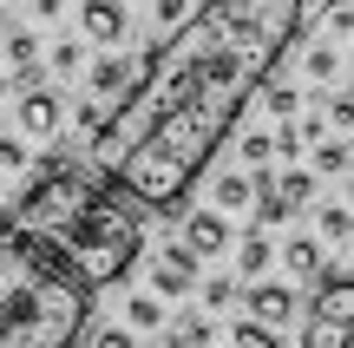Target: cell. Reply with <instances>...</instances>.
Listing matches in <instances>:
<instances>
[{"instance_id":"cell-1","label":"cell","mask_w":354,"mask_h":348,"mask_svg":"<svg viewBox=\"0 0 354 348\" xmlns=\"http://www.w3.org/2000/svg\"><path fill=\"white\" fill-rule=\"evenodd\" d=\"M308 0H203L197 20L165 33V73L131 86L86 158L105 165L151 217H177L190 184L210 171L243 105L276 79L282 53L302 33Z\"/></svg>"},{"instance_id":"cell-2","label":"cell","mask_w":354,"mask_h":348,"mask_svg":"<svg viewBox=\"0 0 354 348\" xmlns=\"http://www.w3.org/2000/svg\"><path fill=\"white\" fill-rule=\"evenodd\" d=\"M92 322V283L59 237L0 223V348H79Z\"/></svg>"},{"instance_id":"cell-3","label":"cell","mask_w":354,"mask_h":348,"mask_svg":"<svg viewBox=\"0 0 354 348\" xmlns=\"http://www.w3.org/2000/svg\"><path fill=\"white\" fill-rule=\"evenodd\" d=\"M59 244H66V257L86 270L92 289H112V283L131 276V263H138V250H145V204L118 178H105V191L59 230Z\"/></svg>"},{"instance_id":"cell-4","label":"cell","mask_w":354,"mask_h":348,"mask_svg":"<svg viewBox=\"0 0 354 348\" xmlns=\"http://www.w3.org/2000/svg\"><path fill=\"white\" fill-rule=\"evenodd\" d=\"M105 178H112V171L92 165V158H79V152H53V158H39V165H33V184H26L20 204H13V223L59 237L66 223H73L79 210H86L92 197L105 191Z\"/></svg>"},{"instance_id":"cell-5","label":"cell","mask_w":354,"mask_h":348,"mask_svg":"<svg viewBox=\"0 0 354 348\" xmlns=\"http://www.w3.org/2000/svg\"><path fill=\"white\" fill-rule=\"evenodd\" d=\"M302 348H354V276H322L315 283Z\"/></svg>"},{"instance_id":"cell-6","label":"cell","mask_w":354,"mask_h":348,"mask_svg":"<svg viewBox=\"0 0 354 348\" xmlns=\"http://www.w3.org/2000/svg\"><path fill=\"white\" fill-rule=\"evenodd\" d=\"M197 270H203V257L184 244V237L165 244V250L151 257V296H165V302H171V296H190V289H197Z\"/></svg>"},{"instance_id":"cell-7","label":"cell","mask_w":354,"mask_h":348,"mask_svg":"<svg viewBox=\"0 0 354 348\" xmlns=\"http://www.w3.org/2000/svg\"><path fill=\"white\" fill-rule=\"evenodd\" d=\"M79 33H86L99 53H118V46H125V33H131L125 0H79Z\"/></svg>"},{"instance_id":"cell-8","label":"cell","mask_w":354,"mask_h":348,"mask_svg":"<svg viewBox=\"0 0 354 348\" xmlns=\"http://www.w3.org/2000/svg\"><path fill=\"white\" fill-rule=\"evenodd\" d=\"M131 86H138V53H131V59H125V53H99V59L86 66V92L105 99V105H118Z\"/></svg>"},{"instance_id":"cell-9","label":"cell","mask_w":354,"mask_h":348,"mask_svg":"<svg viewBox=\"0 0 354 348\" xmlns=\"http://www.w3.org/2000/svg\"><path fill=\"white\" fill-rule=\"evenodd\" d=\"M66 125V99L53 86H26L20 92V138H59Z\"/></svg>"},{"instance_id":"cell-10","label":"cell","mask_w":354,"mask_h":348,"mask_svg":"<svg viewBox=\"0 0 354 348\" xmlns=\"http://www.w3.org/2000/svg\"><path fill=\"white\" fill-rule=\"evenodd\" d=\"M0 59H7V73H13V86H46V79H39V33L33 26H13L7 39H0Z\"/></svg>"},{"instance_id":"cell-11","label":"cell","mask_w":354,"mask_h":348,"mask_svg":"<svg viewBox=\"0 0 354 348\" xmlns=\"http://www.w3.org/2000/svg\"><path fill=\"white\" fill-rule=\"evenodd\" d=\"M184 244L197 250L203 263L223 257V250H230V217H223V210H190V217H184Z\"/></svg>"},{"instance_id":"cell-12","label":"cell","mask_w":354,"mask_h":348,"mask_svg":"<svg viewBox=\"0 0 354 348\" xmlns=\"http://www.w3.org/2000/svg\"><path fill=\"white\" fill-rule=\"evenodd\" d=\"M243 302H250V315H256V322H269V329H282L295 315V289L289 283H250V289H243Z\"/></svg>"},{"instance_id":"cell-13","label":"cell","mask_w":354,"mask_h":348,"mask_svg":"<svg viewBox=\"0 0 354 348\" xmlns=\"http://www.w3.org/2000/svg\"><path fill=\"white\" fill-rule=\"evenodd\" d=\"M282 263H289V276H302V283H322V276H328V244H322V237H289V244H282Z\"/></svg>"},{"instance_id":"cell-14","label":"cell","mask_w":354,"mask_h":348,"mask_svg":"<svg viewBox=\"0 0 354 348\" xmlns=\"http://www.w3.org/2000/svg\"><path fill=\"white\" fill-rule=\"evenodd\" d=\"M256 204V171H216V184H210V210H250Z\"/></svg>"},{"instance_id":"cell-15","label":"cell","mask_w":354,"mask_h":348,"mask_svg":"<svg viewBox=\"0 0 354 348\" xmlns=\"http://www.w3.org/2000/svg\"><path fill=\"white\" fill-rule=\"evenodd\" d=\"M308 171H315V178H348V171H354V145L342 138V131L322 138L315 152H308Z\"/></svg>"},{"instance_id":"cell-16","label":"cell","mask_w":354,"mask_h":348,"mask_svg":"<svg viewBox=\"0 0 354 348\" xmlns=\"http://www.w3.org/2000/svg\"><path fill=\"white\" fill-rule=\"evenodd\" d=\"M276 257H282V250L269 244V230H250V237H243V244H236V270L250 276V283H263V270H269V263H276Z\"/></svg>"},{"instance_id":"cell-17","label":"cell","mask_w":354,"mask_h":348,"mask_svg":"<svg viewBox=\"0 0 354 348\" xmlns=\"http://www.w3.org/2000/svg\"><path fill=\"white\" fill-rule=\"evenodd\" d=\"M256 99H263V112H269V118H282V125L302 112V86H295V79H269Z\"/></svg>"},{"instance_id":"cell-18","label":"cell","mask_w":354,"mask_h":348,"mask_svg":"<svg viewBox=\"0 0 354 348\" xmlns=\"http://www.w3.org/2000/svg\"><path fill=\"white\" fill-rule=\"evenodd\" d=\"M165 296H151V289H138V296H125V329H165Z\"/></svg>"},{"instance_id":"cell-19","label":"cell","mask_w":354,"mask_h":348,"mask_svg":"<svg viewBox=\"0 0 354 348\" xmlns=\"http://www.w3.org/2000/svg\"><path fill=\"white\" fill-rule=\"evenodd\" d=\"M302 73L315 79V86H328V79L342 73V46H335V39H315V46L302 53Z\"/></svg>"},{"instance_id":"cell-20","label":"cell","mask_w":354,"mask_h":348,"mask_svg":"<svg viewBox=\"0 0 354 348\" xmlns=\"http://www.w3.org/2000/svg\"><path fill=\"white\" fill-rule=\"evenodd\" d=\"M315 230H322V244H348V237H354V204H322L315 210Z\"/></svg>"},{"instance_id":"cell-21","label":"cell","mask_w":354,"mask_h":348,"mask_svg":"<svg viewBox=\"0 0 354 348\" xmlns=\"http://www.w3.org/2000/svg\"><path fill=\"white\" fill-rule=\"evenodd\" d=\"M236 158H243V165H250V171H269V158H276V131H243V138H236Z\"/></svg>"},{"instance_id":"cell-22","label":"cell","mask_w":354,"mask_h":348,"mask_svg":"<svg viewBox=\"0 0 354 348\" xmlns=\"http://www.w3.org/2000/svg\"><path fill=\"white\" fill-rule=\"evenodd\" d=\"M197 7H203V0H151V26H158V33H177V26L197 20Z\"/></svg>"},{"instance_id":"cell-23","label":"cell","mask_w":354,"mask_h":348,"mask_svg":"<svg viewBox=\"0 0 354 348\" xmlns=\"http://www.w3.org/2000/svg\"><path fill=\"white\" fill-rule=\"evenodd\" d=\"M230 348H282V336L269 322H256V315H243V322L230 329Z\"/></svg>"},{"instance_id":"cell-24","label":"cell","mask_w":354,"mask_h":348,"mask_svg":"<svg viewBox=\"0 0 354 348\" xmlns=\"http://www.w3.org/2000/svg\"><path fill=\"white\" fill-rule=\"evenodd\" d=\"M276 191L289 197L295 210H302V204H315V171H302V165H289V171H282V178H276Z\"/></svg>"},{"instance_id":"cell-25","label":"cell","mask_w":354,"mask_h":348,"mask_svg":"<svg viewBox=\"0 0 354 348\" xmlns=\"http://www.w3.org/2000/svg\"><path fill=\"white\" fill-rule=\"evenodd\" d=\"M46 66H53V73H59V79L86 73V39H59V46L46 53Z\"/></svg>"},{"instance_id":"cell-26","label":"cell","mask_w":354,"mask_h":348,"mask_svg":"<svg viewBox=\"0 0 354 348\" xmlns=\"http://www.w3.org/2000/svg\"><path fill=\"white\" fill-rule=\"evenodd\" d=\"M322 118H328L335 131H354V92H328V99H322Z\"/></svg>"},{"instance_id":"cell-27","label":"cell","mask_w":354,"mask_h":348,"mask_svg":"<svg viewBox=\"0 0 354 348\" xmlns=\"http://www.w3.org/2000/svg\"><path fill=\"white\" fill-rule=\"evenodd\" d=\"M243 289H236V276H203V309H230Z\"/></svg>"},{"instance_id":"cell-28","label":"cell","mask_w":354,"mask_h":348,"mask_svg":"<svg viewBox=\"0 0 354 348\" xmlns=\"http://www.w3.org/2000/svg\"><path fill=\"white\" fill-rule=\"evenodd\" d=\"M177 348H210V315H184V322H177Z\"/></svg>"},{"instance_id":"cell-29","label":"cell","mask_w":354,"mask_h":348,"mask_svg":"<svg viewBox=\"0 0 354 348\" xmlns=\"http://www.w3.org/2000/svg\"><path fill=\"white\" fill-rule=\"evenodd\" d=\"M328 39H354V0H328Z\"/></svg>"},{"instance_id":"cell-30","label":"cell","mask_w":354,"mask_h":348,"mask_svg":"<svg viewBox=\"0 0 354 348\" xmlns=\"http://www.w3.org/2000/svg\"><path fill=\"white\" fill-rule=\"evenodd\" d=\"M26 165H39V158L26 152V138H7V131H0V171H26Z\"/></svg>"},{"instance_id":"cell-31","label":"cell","mask_w":354,"mask_h":348,"mask_svg":"<svg viewBox=\"0 0 354 348\" xmlns=\"http://www.w3.org/2000/svg\"><path fill=\"white\" fill-rule=\"evenodd\" d=\"M92 348H138V329H125V322H105L99 336H92Z\"/></svg>"},{"instance_id":"cell-32","label":"cell","mask_w":354,"mask_h":348,"mask_svg":"<svg viewBox=\"0 0 354 348\" xmlns=\"http://www.w3.org/2000/svg\"><path fill=\"white\" fill-rule=\"evenodd\" d=\"M26 7H33L39 20H59V13H66V0H26Z\"/></svg>"},{"instance_id":"cell-33","label":"cell","mask_w":354,"mask_h":348,"mask_svg":"<svg viewBox=\"0 0 354 348\" xmlns=\"http://www.w3.org/2000/svg\"><path fill=\"white\" fill-rule=\"evenodd\" d=\"M7 92H13V79H0V99H7Z\"/></svg>"},{"instance_id":"cell-34","label":"cell","mask_w":354,"mask_h":348,"mask_svg":"<svg viewBox=\"0 0 354 348\" xmlns=\"http://www.w3.org/2000/svg\"><path fill=\"white\" fill-rule=\"evenodd\" d=\"M0 197H7V178H0Z\"/></svg>"},{"instance_id":"cell-35","label":"cell","mask_w":354,"mask_h":348,"mask_svg":"<svg viewBox=\"0 0 354 348\" xmlns=\"http://www.w3.org/2000/svg\"><path fill=\"white\" fill-rule=\"evenodd\" d=\"M0 7H13V0H0Z\"/></svg>"},{"instance_id":"cell-36","label":"cell","mask_w":354,"mask_h":348,"mask_svg":"<svg viewBox=\"0 0 354 348\" xmlns=\"http://www.w3.org/2000/svg\"><path fill=\"white\" fill-rule=\"evenodd\" d=\"M165 348H177V342H165Z\"/></svg>"},{"instance_id":"cell-37","label":"cell","mask_w":354,"mask_h":348,"mask_svg":"<svg viewBox=\"0 0 354 348\" xmlns=\"http://www.w3.org/2000/svg\"><path fill=\"white\" fill-rule=\"evenodd\" d=\"M0 39H7V33H0Z\"/></svg>"}]
</instances>
